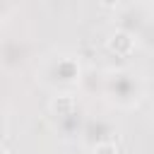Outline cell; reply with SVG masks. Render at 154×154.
I'll use <instances>...</instances> for the list:
<instances>
[{
	"label": "cell",
	"instance_id": "cell-1",
	"mask_svg": "<svg viewBox=\"0 0 154 154\" xmlns=\"http://www.w3.org/2000/svg\"><path fill=\"white\" fill-rule=\"evenodd\" d=\"M108 48L116 51V53H120V55H125V53L132 51V38H130L125 31H116V34L108 38Z\"/></svg>",
	"mask_w": 154,
	"mask_h": 154
},
{
	"label": "cell",
	"instance_id": "cell-2",
	"mask_svg": "<svg viewBox=\"0 0 154 154\" xmlns=\"http://www.w3.org/2000/svg\"><path fill=\"white\" fill-rule=\"evenodd\" d=\"M75 108V101H72V96H67V94H63V96H58L55 101H53V111L58 113V116H65V113H70Z\"/></svg>",
	"mask_w": 154,
	"mask_h": 154
},
{
	"label": "cell",
	"instance_id": "cell-3",
	"mask_svg": "<svg viewBox=\"0 0 154 154\" xmlns=\"http://www.w3.org/2000/svg\"><path fill=\"white\" fill-rule=\"evenodd\" d=\"M94 154H116V147L113 144H99Z\"/></svg>",
	"mask_w": 154,
	"mask_h": 154
},
{
	"label": "cell",
	"instance_id": "cell-4",
	"mask_svg": "<svg viewBox=\"0 0 154 154\" xmlns=\"http://www.w3.org/2000/svg\"><path fill=\"white\" fill-rule=\"evenodd\" d=\"M0 154H7V152H5V149H0Z\"/></svg>",
	"mask_w": 154,
	"mask_h": 154
}]
</instances>
